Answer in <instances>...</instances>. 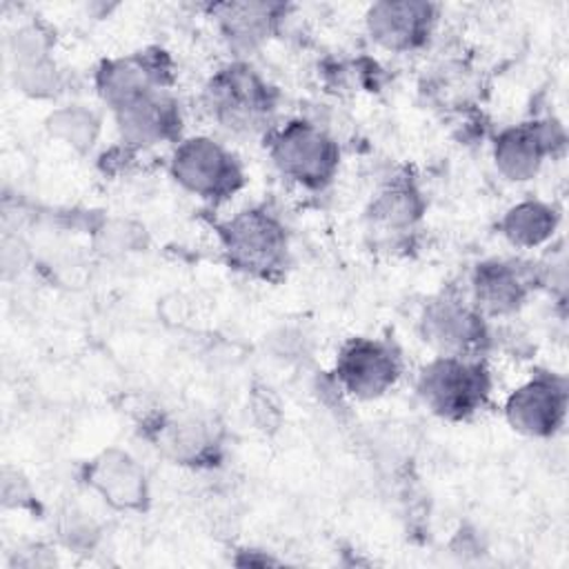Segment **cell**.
<instances>
[{
  "label": "cell",
  "mask_w": 569,
  "mask_h": 569,
  "mask_svg": "<svg viewBox=\"0 0 569 569\" xmlns=\"http://www.w3.org/2000/svg\"><path fill=\"white\" fill-rule=\"evenodd\" d=\"M491 380L480 358L438 356L418 378V396L425 407L445 420L473 416L489 398Z\"/></svg>",
  "instance_id": "obj_1"
},
{
  "label": "cell",
  "mask_w": 569,
  "mask_h": 569,
  "mask_svg": "<svg viewBox=\"0 0 569 569\" xmlns=\"http://www.w3.org/2000/svg\"><path fill=\"white\" fill-rule=\"evenodd\" d=\"M204 102L224 129L253 133L269 127L276 91L249 64L236 62L211 76L204 87Z\"/></svg>",
  "instance_id": "obj_2"
},
{
  "label": "cell",
  "mask_w": 569,
  "mask_h": 569,
  "mask_svg": "<svg viewBox=\"0 0 569 569\" xmlns=\"http://www.w3.org/2000/svg\"><path fill=\"white\" fill-rule=\"evenodd\" d=\"M269 153L282 176L298 184L322 189L338 169V144L316 124L291 120L269 138Z\"/></svg>",
  "instance_id": "obj_3"
},
{
  "label": "cell",
  "mask_w": 569,
  "mask_h": 569,
  "mask_svg": "<svg viewBox=\"0 0 569 569\" xmlns=\"http://www.w3.org/2000/svg\"><path fill=\"white\" fill-rule=\"evenodd\" d=\"M229 262L251 276L271 278L287 262L284 227L264 209H247L220 227Z\"/></svg>",
  "instance_id": "obj_4"
},
{
  "label": "cell",
  "mask_w": 569,
  "mask_h": 569,
  "mask_svg": "<svg viewBox=\"0 0 569 569\" xmlns=\"http://www.w3.org/2000/svg\"><path fill=\"white\" fill-rule=\"evenodd\" d=\"M173 178L191 193L218 202L242 187L238 160L211 138H189L178 144L171 160Z\"/></svg>",
  "instance_id": "obj_5"
},
{
  "label": "cell",
  "mask_w": 569,
  "mask_h": 569,
  "mask_svg": "<svg viewBox=\"0 0 569 569\" xmlns=\"http://www.w3.org/2000/svg\"><path fill=\"white\" fill-rule=\"evenodd\" d=\"M420 329L422 340L436 347L442 356L480 358L489 342V333L478 307L449 296L427 305Z\"/></svg>",
  "instance_id": "obj_6"
},
{
  "label": "cell",
  "mask_w": 569,
  "mask_h": 569,
  "mask_svg": "<svg viewBox=\"0 0 569 569\" xmlns=\"http://www.w3.org/2000/svg\"><path fill=\"white\" fill-rule=\"evenodd\" d=\"M336 376L351 396L371 400L382 396L398 380L400 360L396 351L380 340L353 338L338 353Z\"/></svg>",
  "instance_id": "obj_7"
},
{
  "label": "cell",
  "mask_w": 569,
  "mask_h": 569,
  "mask_svg": "<svg viewBox=\"0 0 569 569\" xmlns=\"http://www.w3.org/2000/svg\"><path fill=\"white\" fill-rule=\"evenodd\" d=\"M567 409L565 380L538 376L516 389L507 400V418L527 436H551L560 429Z\"/></svg>",
  "instance_id": "obj_8"
},
{
  "label": "cell",
  "mask_w": 569,
  "mask_h": 569,
  "mask_svg": "<svg viewBox=\"0 0 569 569\" xmlns=\"http://www.w3.org/2000/svg\"><path fill=\"white\" fill-rule=\"evenodd\" d=\"M122 138L131 144H156L173 138L180 131L178 104L162 93L149 89L113 107Z\"/></svg>",
  "instance_id": "obj_9"
},
{
  "label": "cell",
  "mask_w": 569,
  "mask_h": 569,
  "mask_svg": "<svg viewBox=\"0 0 569 569\" xmlns=\"http://www.w3.org/2000/svg\"><path fill=\"white\" fill-rule=\"evenodd\" d=\"M436 11L425 2H380L369 9L371 38L391 51L420 47L433 27Z\"/></svg>",
  "instance_id": "obj_10"
},
{
  "label": "cell",
  "mask_w": 569,
  "mask_h": 569,
  "mask_svg": "<svg viewBox=\"0 0 569 569\" xmlns=\"http://www.w3.org/2000/svg\"><path fill=\"white\" fill-rule=\"evenodd\" d=\"M533 278L525 267L509 260H489L476 267L473 273V296L476 307L482 313L502 316L516 311L529 289Z\"/></svg>",
  "instance_id": "obj_11"
},
{
  "label": "cell",
  "mask_w": 569,
  "mask_h": 569,
  "mask_svg": "<svg viewBox=\"0 0 569 569\" xmlns=\"http://www.w3.org/2000/svg\"><path fill=\"white\" fill-rule=\"evenodd\" d=\"M556 142L553 124L527 122L507 129L496 140V162L511 180H527L536 173L542 158L551 153Z\"/></svg>",
  "instance_id": "obj_12"
},
{
  "label": "cell",
  "mask_w": 569,
  "mask_h": 569,
  "mask_svg": "<svg viewBox=\"0 0 569 569\" xmlns=\"http://www.w3.org/2000/svg\"><path fill=\"white\" fill-rule=\"evenodd\" d=\"M222 13L218 16L222 29L231 44L251 47L260 42L276 20L273 4H222Z\"/></svg>",
  "instance_id": "obj_13"
},
{
  "label": "cell",
  "mask_w": 569,
  "mask_h": 569,
  "mask_svg": "<svg viewBox=\"0 0 569 569\" xmlns=\"http://www.w3.org/2000/svg\"><path fill=\"white\" fill-rule=\"evenodd\" d=\"M556 211L542 202H522L507 211L502 233L520 247H533L547 240L556 229Z\"/></svg>",
  "instance_id": "obj_14"
},
{
  "label": "cell",
  "mask_w": 569,
  "mask_h": 569,
  "mask_svg": "<svg viewBox=\"0 0 569 569\" xmlns=\"http://www.w3.org/2000/svg\"><path fill=\"white\" fill-rule=\"evenodd\" d=\"M420 198L409 184H391L378 193L371 204V218L385 229H400L420 216Z\"/></svg>",
  "instance_id": "obj_15"
}]
</instances>
